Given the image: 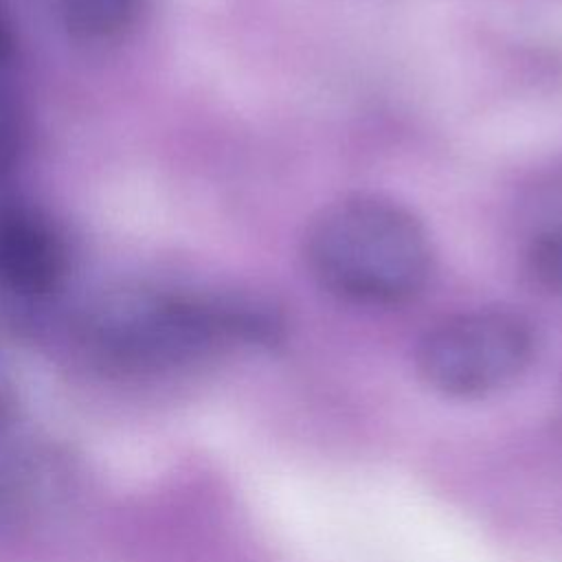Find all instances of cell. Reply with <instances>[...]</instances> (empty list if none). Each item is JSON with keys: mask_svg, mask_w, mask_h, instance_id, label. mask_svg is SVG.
<instances>
[{"mask_svg": "<svg viewBox=\"0 0 562 562\" xmlns=\"http://www.w3.org/2000/svg\"><path fill=\"white\" fill-rule=\"evenodd\" d=\"M303 257L321 288L360 305H402L424 292L435 270L422 220L375 193L323 206L305 231Z\"/></svg>", "mask_w": 562, "mask_h": 562, "instance_id": "1", "label": "cell"}, {"mask_svg": "<svg viewBox=\"0 0 562 562\" xmlns=\"http://www.w3.org/2000/svg\"><path fill=\"white\" fill-rule=\"evenodd\" d=\"M268 331L270 321L246 305L151 290L110 294L79 323L83 347L121 369L178 367Z\"/></svg>", "mask_w": 562, "mask_h": 562, "instance_id": "2", "label": "cell"}, {"mask_svg": "<svg viewBox=\"0 0 562 562\" xmlns=\"http://www.w3.org/2000/svg\"><path fill=\"white\" fill-rule=\"evenodd\" d=\"M536 331L518 312L479 307L435 323L415 351L417 373L432 391L476 400L512 386L536 358Z\"/></svg>", "mask_w": 562, "mask_h": 562, "instance_id": "3", "label": "cell"}, {"mask_svg": "<svg viewBox=\"0 0 562 562\" xmlns=\"http://www.w3.org/2000/svg\"><path fill=\"white\" fill-rule=\"evenodd\" d=\"M143 9V0H59L66 29L81 40H110L130 29Z\"/></svg>", "mask_w": 562, "mask_h": 562, "instance_id": "4", "label": "cell"}, {"mask_svg": "<svg viewBox=\"0 0 562 562\" xmlns=\"http://www.w3.org/2000/svg\"><path fill=\"white\" fill-rule=\"evenodd\" d=\"M22 143V123L18 105L11 94L0 86V180L13 167Z\"/></svg>", "mask_w": 562, "mask_h": 562, "instance_id": "5", "label": "cell"}, {"mask_svg": "<svg viewBox=\"0 0 562 562\" xmlns=\"http://www.w3.org/2000/svg\"><path fill=\"white\" fill-rule=\"evenodd\" d=\"M9 413H11V386L4 378V373L0 371V428L4 426Z\"/></svg>", "mask_w": 562, "mask_h": 562, "instance_id": "6", "label": "cell"}]
</instances>
